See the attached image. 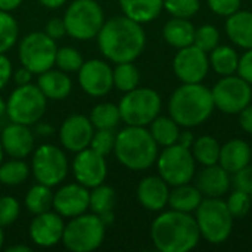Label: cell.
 <instances>
[{"label":"cell","mask_w":252,"mask_h":252,"mask_svg":"<svg viewBox=\"0 0 252 252\" xmlns=\"http://www.w3.org/2000/svg\"><path fill=\"white\" fill-rule=\"evenodd\" d=\"M146 44L142 24L123 16H114L103 22L97 34L100 53L114 63L136 61Z\"/></svg>","instance_id":"obj_1"},{"label":"cell","mask_w":252,"mask_h":252,"mask_svg":"<svg viewBox=\"0 0 252 252\" xmlns=\"http://www.w3.org/2000/svg\"><path fill=\"white\" fill-rule=\"evenodd\" d=\"M151 239L161 252H189L201 239L193 216L176 210L159 214L151 226Z\"/></svg>","instance_id":"obj_2"},{"label":"cell","mask_w":252,"mask_h":252,"mask_svg":"<svg viewBox=\"0 0 252 252\" xmlns=\"http://www.w3.org/2000/svg\"><path fill=\"white\" fill-rule=\"evenodd\" d=\"M214 108L211 90L201 83H183L173 92L168 102L170 117L186 128L204 124Z\"/></svg>","instance_id":"obj_3"},{"label":"cell","mask_w":252,"mask_h":252,"mask_svg":"<svg viewBox=\"0 0 252 252\" xmlns=\"http://www.w3.org/2000/svg\"><path fill=\"white\" fill-rule=\"evenodd\" d=\"M158 148L149 130L139 126H127L117 134L114 152L121 165L133 171H142L157 162Z\"/></svg>","instance_id":"obj_4"},{"label":"cell","mask_w":252,"mask_h":252,"mask_svg":"<svg viewBox=\"0 0 252 252\" xmlns=\"http://www.w3.org/2000/svg\"><path fill=\"white\" fill-rule=\"evenodd\" d=\"M195 213L201 236L207 242L219 245L229 239L233 229V217L224 201L220 198H205Z\"/></svg>","instance_id":"obj_5"},{"label":"cell","mask_w":252,"mask_h":252,"mask_svg":"<svg viewBox=\"0 0 252 252\" xmlns=\"http://www.w3.org/2000/svg\"><path fill=\"white\" fill-rule=\"evenodd\" d=\"M106 224L96 214H81L72 217L63 227L62 244L72 252H92L105 239Z\"/></svg>","instance_id":"obj_6"},{"label":"cell","mask_w":252,"mask_h":252,"mask_svg":"<svg viewBox=\"0 0 252 252\" xmlns=\"http://www.w3.org/2000/svg\"><path fill=\"white\" fill-rule=\"evenodd\" d=\"M121 121L127 126H149L161 111V96L149 87H136L127 92L118 105Z\"/></svg>","instance_id":"obj_7"},{"label":"cell","mask_w":252,"mask_h":252,"mask_svg":"<svg viewBox=\"0 0 252 252\" xmlns=\"http://www.w3.org/2000/svg\"><path fill=\"white\" fill-rule=\"evenodd\" d=\"M63 22L66 34L75 40H92L97 37L105 15L96 0H74L65 10Z\"/></svg>","instance_id":"obj_8"},{"label":"cell","mask_w":252,"mask_h":252,"mask_svg":"<svg viewBox=\"0 0 252 252\" xmlns=\"http://www.w3.org/2000/svg\"><path fill=\"white\" fill-rule=\"evenodd\" d=\"M47 97L34 84L18 86L6 102V114L12 123L32 126L41 120L46 112Z\"/></svg>","instance_id":"obj_9"},{"label":"cell","mask_w":252,"mask_h":252,"mask_svg":"<svg viewBox=\"0 0 252 252\" xmlns=\"http://www.w3.org/2000/svg\"><path fill=\"white\" fill-rule=\"evenodd\" d=\"M158 173L170 186L190 183L195 177L196 161L189 148L179 143L164 148L157 158Z\"/></svg>","instance_id":"obj_10"},{"label":"cell","mask_w":252,"mask_h":252,"mask_svg":"<svg viewBox=\"0 0 252 252\" xmlns=\"http://www.w3.org/2000/svg\"><path fill=\"white\" fill-rule=\"evenodd\" d=\"M58 46L46 32H30L19 43V61L32 74H41L53 68Z\"/></svg>","instance_id":"obj_11"},{"label":"cell","mask_w":252,"mask_h":252,"mask_svg":"<svg viewBox=\"0 0 252 252\" xmlns=\"http://www.w3.org/2000/svg\"><path fill=\"white\" fill-rule=\"evenodd\" d=\"M35 180L49 188L65 180L69 164L66 155L55 145H41L35 149L31 164Z\"/></svg>","instance_id":"obj_12"},{"label":"cell","mask_w":252,"mask_h":252,"mask_svg":"<svg viewBox=\"0 0 252 252\" xmlns=\"http://www.w3.org/2000/svg\"><path fill=\"white\" fill-rule=\"evenodd\" d=\"M216 108L224 114H239L251 103L252 87L239 75L221 77L211 89Z\"/></svg>","instance_id":"obj_13"},{"label":"cell","mask_w":252,"mask_h":252,"mask_svg":"<svg viewBox=\"0 0 252 252\" xmlns=\"http://www.w3.org/2000/svg\"><path fill=\"white\" fill-rule=\"evenodd\" d=\"M176 77L182 83H201L210 71V59L207 52L195 44L179 49L173 61Z\"/></svg>","instance_id":"obj_14"},{"label":"cell","mask_w":252,"mask_h":252,"mask_svg":"<svg viewBox=\"0 0 252 252\" xmlns=\"http://www.w3.org/2000/svg\"><path fill=\"white\" fill-rule=\"evenodd\" d=\"M78 83L89 96L102 97L114 87L112 68L100 59L83 62L81 68L78 69Z\"/></svg>","instance_id":"obj_15"},{"label":"cell","mask_w":252,"mask_h":252,"mask_svg":"<svg viewBox=\"0 0 252 252\" xmlns=\"http://www.w3.org/2000/svg\"><path fill=\"white\" fill-rule=\"evenodd\" d=\"M72 174L75 180L86 188H96L102 185L108 174L105 157L99 155L90 148L77 152L72 161Z\"/></svg>","instance_id":"obj_16"},{"label":"cell","mask_w":252,"mask_h":252,"mask_svg":"<svg viewBox=\"0 0 252 252\" xmlns=\"http://www.w3.org/2000/svg\"><path fill=\"white\" fill-rule=\"evenodd\" d=\"M90 192L86 186L77 183H69L62 186L53 193V210L61 217H77L89 210Z\"/></svg>","instance_id":"obj_17"},{"label":"cell","mask_w":252,"mask_h":252,"mask_svg":"<svg viewBox=\"0 0 252 252\" xmlns=\"http://www.w3.org/2000/svg\"><path fill=\"white\" fill-rule=\"evenodd\" d=\"M94 127L92 121L84 115H71L68 117L59 130V140L62 146L69 152H80L90 146Z\"/></svg>","instance_id":"obj_18"},{"label":"cell","mask_w":252,"mask_h":252,"mask_svg":"<svg viewBox=\"0 0 252 252\" xmlns=\"http://www.w3.org/2000/svg\"><path fill=\"white\" fill-rule=\"evenodd\" d=\"M63 227V220L56 211H46L32 219L30 224V238L32 244L40 248H52L62 242Z\"/></svg>","instance_id":"obj_19"},{"label":"cell","mask_w":252,"mask_h":252,"mask_svg":"<svg viewBox=\"0 0 252 252\" xmlns=\"http://www.w3.org/2000/svg\"><path fill=\"white\" fill-rule=\"evenodd\" d=\"M139 204L148 211H162L168 205L170 185L161 176H148L140 180L137 190Z\"/></svg>","instance_id":"obj_20"},{"label":"cell","mask_w":252,"mask_h":252,"mask_svg":"<svg viewBox=\"0 0 252 252\" xmlns=\"http://www.w3.org/2000/svg\"><path fill=\"white\" fill-rule=\"evenodd\" d=\"M3 151L12 158H25L34 149V134L28 126L12 123L6 126L0 134Z\"/></svg>","instance_id":"obj_21"},{"label":"cell","mask_w":252,"mask_h":252,"mask_svg":"<svg viewBox=\"0 0 252 252\" xmlns=\"http://www.w3.org/2000/svg\"><path fill=\"white\" fill-rule=\"evenodd\" d=\"M230 174L220 165H207L196 176V188L205 198H221L230 189Z\"/></svg>","instance_id":"obj_22"},{"label":"cell","mask_w":252,"mask_h":252,"mask_svg":"<svg viewBox=\"0 0 252 252\" xmlns=\"http://www.w3.org/2000/svg\"><path fill=\"white\" fill-rule=\"evenodd\" d=\"M251 162V145L242 139H232L220 148L219 164L229 173L235 174L248 167Z\"/></svg>","instance_id":"obj_23"},{"label":"cell","mask_w":252,"mask_h":252,"mask_svg":"<svg viewBox=\"0 0 252 252\" xmlns=\"http://www.w3.org/2000/svg\"><path fill=\"white\" fill-rule=\"evenodd\" d=\"M226 34L236 46L248 50L252 49V12L238 10L227 16Z\"/></svg>","instance_id":"obj_24"},{"label":"cell","mask_w":252,"mask_h":252,"mask_svg":"<svg viewBox=\"0 0 252 252\" xmlns=\"http://www.w3.org/2000/svg\"><path fill=\"white\" fill-rule=\"evenodd\" d=\"M37 86L47 99H53V100L65 99L72 90L71 78L66 75V72L61 71V69H58V71L49 69L46 72L38 74Z\"/></svg>","instance_id":"obj_25"},{"label":"cell","mask_w":252,"mask_h":252,"mask_svg":"<svg viewBox=\"0 0 252 252\" xmlns=\"http://www.w3.org/2000/svg\"><path fill=\"white\" fill-rule=\"evenodd\" d=\"M123 13L139 22L148 24L159 16L164 9V0H118Z\"/></svg>","instance_id":"obj_26"},{"label":"cell","mask_w":252,"mask_h":252,"mask_svg":"<svg viewBox=\"0 0 252 252\" xmlns=\"http://www.w3.org/2000/svg\"><path fill=\"white\" fill-rule=\"evenodd\" d=\"M117 201L115 189L108 185H99L93 188L90 192V201L89 208L93 211V214L99 216L102 221L108 226L114 221V207Z\"/></svg>","instance_id":"obj_27"},{"label":"cell","mask_w":252,"mask_h":252,"mask_svg":"<svg viewBox=\"0 0 252 252\" xmlns=\"http://www.w3.org/2000/svg\"><path fill=\"white\" fill-rule=\"evenodd\" d=\"M195 30H196L195 25L189 19L173 16L170 21L165 22L162 28V35H164V40L170 46L176 49H182V47L193 44Z\"/></svg>","instance_id":"obj_28"},{"label":"cell","mask_w":252,"mask_h":252,"mask_svg":"<svg viewBox=\"0 0 252 252\" xmlns=\"http://www.w3.org/2000/svg\"><path fill=\"white\" fill-rule=\"evenodd\" d=\"M204 196L199 192L196 186H192L189 183L174 186V189L170 192L168 196V205L171 210L182 211V213H193L202 202Z\"/></svg>","instance_id":"obj_29"},{"label":"cell","mask_w":252,"mask_h":252,"mask_svg":"<svg viewBox=\"0 0 252 252\" xmlns=\"http://www.w3.org/2000/svg\"><path fill=\"white\" fill-rule=\"evenodd\" d=\"M210 66L221 77L233 75L238 71L239 55L230 46H217L210 52Z\"/></svg>","instance_id":"obj_30"},{"label":"cell","mask_w":252,"mask_h":252,"mask_svg":"<svg viewBox=\"0 0 252 252\" xmlns=\"http://www.w3.org/2000/svg\"><path fill=\"white\" fill-rule=\"evenodd\" d=\"M151 134L158 146L167 148L177 143L180 136V126L171 117H157L151 124Z\"/></svg>","instance_id":"obj_31"},{"label":"cell","mask_w":252,"mask_h":252,"mask_svg":"<svg viewBox=\"0 0 252 252\" xmlns=\"http://www.w3.org/2000/svg\"><path fill=\"white\" fill-rule=\"evenodd\" d=\"M220 148L221 145L219 140L213 136H201L195 139L190 151L196 162L202 164L204 167L207 165H214L219 164L220 158Z\"/></svg>","instance_id":"obj_32"},{"label":"cell","mask_w":252,"mask_h":252,"mask_svg":"<svg viewBox=\"0 0 252 252\" xmlns=\"http://www.w3.org/2000/svg\"><path fill=\"white\" fill-rule=\"evenodd\" d=\"M25 207L34 216L49 211L53 207V192L49 186L37 183L27 192Z\"/></svg>","instance_id":"obj_33"},{"label":"cell","mask_w":252,"mask_h":252,"mask_svg":"<svg viewBox=\"0 0 252 252\" xmlns=\"http://www.w3.org/2000/svg\"><path fill=\"white\" fill-rule=\"evenodd\" d=\"M89 120L92 121L96 130H103V128L114 130L121 121V115H120V109L117 105L106 102V103L96 105L92 109Z\"/></svg>","instance_id":"obj_34"},{"label":"cell","mask_w":252,"mask_h":252,"mask_svg":"<svg viewBox=\"0 0 252 252\" xmlns=\"http://www.w3.org/2000/svg\"><path fill=\"white\" fill-rule=\"evenodd\" d=\"M112 75H114V87H117L124 93L139 87L140 72L137 66L133 65V62L117 63V66L112 69Z\"/></svg>","instance_id":"obj_35"},{"label":"cell","mask_w":252,"mask_h":252,"mask_svg":"<svg viewBox=\"0 0 252 252\" xmlns=\"http://www.w3.org/2000/svg\"><path fill=\"white\" fill-rule=\"evenodd\" d=\"M30 176V167L19 158H13L0 165V183L6 186H18Z\"/></svg>","instance_id":"obj_36"},{"label":"cell","mask_w":252,"mask_h":252,"mask_svg":"<svg viewBox=\"0 0 252 252\" xmlns=\"http://www.w3.org/2000/svg\"><path fill=\"white\" fill-rule=\"evenodd\" d=\"M19 34L18 22L4 10H0V53H6L16 43Z\"/></svg>","instance_id":"obj_37"},{"label":"cell","mask_w":252,"mask_h":252,"mask_svg":"<svg viewBox=\"0 0 252 252\" xmlns=\"http://www.w3.org/2000/svg\"><path fill=\"white\" fill-rule=\"evenodd\" d=\"M220 43V32L216 25L213 24H204L195 30V40L193 44L199 47L204 52H211L216 49Z\"/></svg>","instance_id":"obj_38"},{"label":"cell","mask_w":252,"mask_h":252,"mask_svg":"<svg viewBox=\"0 0 252 252\" xmlns=\"http://www.w3.org/2000/svg\"><path fill=\"white\" fill-rule=\"evenodd\" d=\"M226 205H227V208H229L233 219H244L251 211L252 199L248 192L235 189L229 195V198L226 201Z\"/></svg>","instance_id":"obj_39"},{"label":"cell","mask_w":252,"mask_h":252,"mask_svg":"<svg viewBox=\"0 0 252 252\" xmlns=\"http://www.w3.org/2000/svg\"><path fill=\"white\" fill-rule=\"evenodd\" d=\"M55 65H58V68L63 72H75L83 65V56L74 47H61L56 52Z\"/></svg>","instance_id":"obj_40"},{"label":"cell","mask_w":252,"mask_h":252,"mask_svg":"<svg viewBox=\"0 0 252 252\" xmlns=\"http://www.w3.org/2000/svg\"><path fill=\"white\" fill-rule=\"evenodd\" d=\"M201 7L199 0H164V9L174 18H192Z\"/></svg>","instance_id":"obj_41"},{"label":"cell","mask_w":252,"mask_h":252,"mask_svg":"<svg viewBox=\"0 0 252 252\" xmlns=\"http://www.w3.org/2000/svg\"><path fill=\"white\" fill-rule=\"evenodd\" d=\"M115 137H117V134L114 133V130H109V128L97 130L96 133H93L89 148L93 149L94 152H97L99 155L106 157L108 154H111L114 151Z\"/></svg>","instance_id":"obj_42"},{"label":"cell","mask_w":252,"mask_h":252,"mask_svg":"<svg viewBox=\"0 0 252 252\" xmlns=\"http://www.w3.org/2000/svg\"><path fill=\"white\" fill-rule=\"evenodd\" d=\"M21 213L19 202L12 196H1L0 198V226H10L16 221Z\"/></svg>","instance_id":"obj_43"},{"label":"cell","mask_w":252,"mask_h":252,"mask_svg":"<svg viewBox=\"0 0 252 252\" xmlns=\"http://www.w3.org/2000/svg\"><path fill=\"white\" fill-rule=\"evenodd\" d=\"M208 7L220 15V16H230L241 9V0H207Z\"/></svg>","instance_id":"obj_44"},{"label":"cell","mask_w":252,"mask_h":252,"mask_svg":"<svg viewBox=\"0 0 252 252\" xmlns=\"http://www.w3.org/2000/svg\"><path fill=\"white\" fill-rule=\"evenodd\" d=\"M233 186L238 190H244V192H251L252 189V167H245L242 170H239L238 173L233 174Z\"/></svg>","instance_id":"obj_45"},{"label":"cell","mask_w":252,"mask_h":252,"mask_svg":"<svg viewBox=\"0 0 252 252\" xmlns=\"http://www.w3.org/2000/svg\"><path fill=\"white\" fill-rule=\"evenodd\" d=\"M238 75L252 86V49H248L242 56H239Z\"/></svg>","instance_id":"obj_46"},{"label":"cell","mask_w":252,"mask_h":252,"mask_svg":"<svg viewBox=\"0 0 252 252\" xmlns=\"http://www.w3.org/2000/svg\"><path fill=\"white\" fill-rule=\"evenodd\" d=\"M44 32H46L50 38H53V40H58V38L63 37V35L66 34V27H65L63 18H52V19L46 24Z\"/></svg>","instance_id":"obj_47"},{"label":"cell","mask_w":252,"mask_h":252,"mask_svg":"<svg viewBox=\"0 0 252 252\" xmlns=\"http://www.w3.org/2000/svg\"><path fill=\"white\" fill-rule=\"evenodd\" d=\"M12 78V63L4 53H0V90Z\"/></svg>","instance_id":"obj_48"},{"label":"cell","mask_w":252,"mask_h":252,"mask_svg":"<svg viewBox=\"0 0 252 252\" xmlns=\"http://www.w3.org/2000/svg\"><path fill=\"white\" fill-rule=\"evenodd\" d=\"M239 124H241V127H242V130H244V131H247L248 134H252V105L251 103L239 112Z\"/></svg>","instance_id":"obj_49"},{"label":"cell","mask_w":252,"mask_h":252,"mask_svg":"<svg viewBox=\"0 0 252 252\" xmlns=\"http://www.w3.org/2000/svg\"><path fill=\"white\" fill-rule=\"evenodd\" d=\"M31 77H32V72H31L30 69H27L25 66L19 68V69L13 74V80H15L16 86L30 84V83H31Z\"/></svg>","instance_id":"obj_50"},{"label":"cell","mask_w":252,"mask_h":252,"mask_svg":"<svg viewBox=\"0 0 252 252\" xmlns=\"http://www.w3.org/2000/svg\"><path fill=\"white\" fill-rule=\"evenodd\" d=\"M193 142H195V136L189 131V130H186V131H180V136H179V140H177V143L179 145H182V146H185V148H192V145H193Z\"/></svg>","instance_id":"obj_51"},{"label":"cell","mask_w":252,"mask_h":252,"mask_svg":"<svg viewBox=\"0 0 252 252\" xmlns=\"http://www.w3.org/2000/svg\"><path fill=\"white\" fill-rule=\"evenodd\" d=\"M24 0H0V10L4 12H12L15 9H18L22 4Z\"/></svg>","instance_id":"obj_52"},{"label":"cell","mask_w":252,"mask_h":252,"mask_svg":"<svg viewBox=\"0 0 252 252\" xmlns=\"http://www.w3.org/2000/svg\"><path fill=\"white\" fill-rule=\"evenodd\" d=\"M40 4H43L47 9H59L66 3V0H38Z\"/></svg>","instance_id":"obj_53"},{"label":"cell","mask_w":252,"mask_h":252,"mask_svg":"<svg viewBox=\"0 0 252 252\" xmlns=\"http://www.w3.org/2000/svg\"><path fill=\"white\" fill-rule=\"evenodd\" d=\"M35 130H37V133L40 136H50V134H53V127L49 126V124H38Z\"/></svg>","instance_id":"obj_54"},{"label":"cell","mask_w":252,"mask_h":252,"mask_svg":"<svg viewBox=\"0 0 252 252\" xmlns=\"http://www.w3.org/2000/svg\"><path fill=\"white\" fill-rule=\"evenodd\" d=\"M7 252H31L30 247H25V245H15V247H9Z\"/></svg>","instance_id":"obj_55"},{"label":"cell","mask_w":252,"mask_h":252,"mask_svg":"<svg viewBox=\"0 0 252 252\" xmlns=\"http://www.w3.org/2000/svg\"><path fill=\"white\" fill-rule=\"evenodd\" d=\"M6 114V102L3 100V97L0 96V117Z\"/></svg>","instance_id":"obj_56"},{"label":"cell","mask_w":252,"mask_h":252,"mask_svg":"<svg viewBox=\"0 0 252 252\" xmlns=\"http://www.w3.org/2000/svg\"><path fill=\"white\" fill-rule=\"evenodd\" d=\"M3 242H4V235H3V229H1V226H0V250H1V247H3Z\"/></svg>","instance_id":"obj_57"},{"label":"cell","mask_w":252,"mask_h":252,"mask_svg":"<svg viewBox=\"0 0 252 252\" xmlns=\"http://www.w3.org/2000/svg\"><path fill=\"white\" fill-rule=\"evenodd\" d=\"M3 154H4V151H3V146H1V142H0V165L3 162Z\"/></svg>","instance_id":"obj_58"},{"label":"cell","mask_w":252,"mask_h":252,"mask_svg":"<svg viewBox=\"0 0 252 252\" xmlns=\"http://www.w3.org/2000/svg\"><path fill=\"white\" fill-rule=\"evenodd\" d=\"M250 196H251V199H252V189H251V192H250Z\"/></svg>","instance_id":"obj_59"},{"label":"cell","mask_w":252,"mask_h":252,"mask_svg":"<svg viewBox=\"0 0 252 252\" xmlns=\"http://www.w3.org/2000/svg\"><path fill=\"white\" fill-rule=\"evenodd\" d=\"M251 161H252V145H251Z\"/></svg>","instance_id":"obj_60"}]
</instances>
